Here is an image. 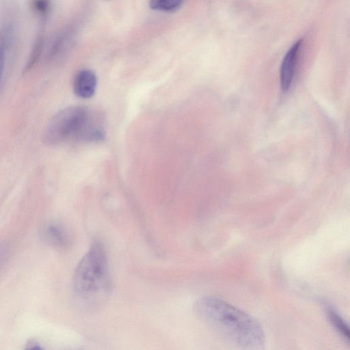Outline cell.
<instances>
[{"instance_id":"6da1fadb","label":"cell","mask_w":350,"mask_h":350,"mask_svg":"<svg viewBox=\"0 0 350 350\" xmlns=\"http://www.w3.org/2000/svg\"><path fill=\"white\" fill-rule=\"evenodd\" d=\"M194 312L211 329L234 345L256 349L265 343V334L260 323L220 298H200L194 304Z\"/></svg>"},{"instance_id":"7a4b0ae2","label":"cell","mask_w":350,"mask_h":350,"mask_svg":"<svg viewBox=\"0 0 350 350\" xmlns=\"http://www.w3.org/2000/svg\"><path fill=\"white\" fill-rule=\"evenodd\" d=\"M103 112L82 106H72L57 112L43 133L44 144L56 146L70 142L98 143L105 138Z\"/></svg>"},{"instance_id":"3957f363","label":"cell","mask_w":350,"mask_h":350,"mask_svg":"<svg viewBox=\"0 0 350 350\" xmlns=\"http://www.w3.org/2000/svg\"><path fill=\"white\" fill-rule=\"evenodd\" d=\"M111 282L104 245L94 242L79 262L73 275V288L88 306H96L107 299Z\"/></svg>"},{"instance_id":"277c9868","label":"cell","mask_w":350,"mask_h":350,"mask_svg":"<svg viewBox=\"0 0 350 350\" xmlns=\"http://www.w3.org/2000/svg\"><path fill=\"white\" fill-rule=\"evenodd\" d=\"M302 41V39L297 40L283 58L280 68V83L284 92L288 91L292 84Z\"/></svg>"},{"instance_id":"5b68a950","label":"cell","mask_w":350,"mask_h":350,"mask_svg":"<svg viewBox=\"0 0 350 350\" xmlns=\"http://www.w3.org/2000/svg\"><path fill=\"white\" fill-rule=\"evenodd\" d=\"M97 77L91 70L83 69L77 72L73 82L75 94L81 98L92 97L96 90Z\"/></svg>"},{"instance_id":"8992f818","label":"cell","mask_w":350,"mask_h":350,"mask_svg":"<svg viewBox=\"0 0 350 350\" xmlns=\"http://www.w3.org/2000/svg\"><path fill=\"white\" fill-rule=\"evenodd\" d=\"M325 311L327 317L333 327L345 339L349 340V329L346 323L332 308H327Z\"/></svg>"},{"instance_id":"52a82bcc","label":"cell","mask_w":350,"mask_h":350,"mask_svg":"<svg viewBox=\"0 0 350 350\" xmlns=\"http://www.w3.org/2000/svg\"><path fill=\"white\" fill-rule=\"evenodd\" d=\"M184 0H150V7L152 10L164 12L176 10Z\"/></svg>"},{"instance_id":"ba28073f","label":"cell","mask_w":350,"mask_h":350,"mask_svg":"<svg viewBox=\"0 0 350 350\" xmlns=\"http://www.w3.org/2000/svg\"><path fill=\"white\" fill-rule=\"evenodd\" d=\"M44 40L42 36H39L29 55V59L25 66L24 72H29L37 63L41 55L43 49Z\"/></svg>"},{"instance_id":"9c48e42d","label":"cell","mask_w":350,"mask_h":350,"mask_svg":"<svg viewBox=\"0 0 350 350\" xmlns=\"http://www.w3.org/2000/svg\"><path fill=\"white\" fill-rule=\"evenodd\" d=\"M47 235L56 245L64 246L67 243V236L63 229L56 225H50L47 228Z\"/></svg>"},{"instance_id":"30bf717a","label":"cell","mask_w":350,"mask_h":350,"mask_svg":"<svg viewBox=\"0 0 350 350\" xmlns=\"http://www.w3.org/2000/svg\"><path fill=\"white\" fill-rule=\"evenodd\" d=\"M33 10L40 16L46 17L51 8V0H31Z\"/></svg>"},{"instance_id":"8fae6325","label":"cell","mask_w":350,"mask_h":350,"mask_svg":"<svg viewBox=\"0 0 350 350\" xmlns=\"http://www.w3.org/2000/svg\"><path fill=\"white\" fill-rule=\"evenodd\" d=\"M29 345H30V347H28L27 348L29 349H41L39 345L33 342H31L30 344H29Z\"/></svg>"},{"instance_id":"7c38bea8","label":"cell","mask_w":350,"mask_h":350,"mask_svg":"<svg viewBox=\"0 0 350 350\" xmlns=\"http://www.w3.org/2000/svg\"><path fill=\"white\" fill-rule=\"evenodd\" d=\"M3 68L4 67H3V66H0V79H1V77L2 74H3Z\"/></svg>"}]
</instances>
